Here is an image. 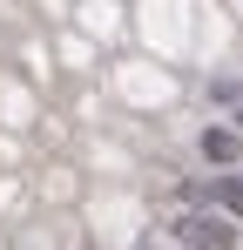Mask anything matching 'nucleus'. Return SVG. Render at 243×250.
Wrapping results in <instances>:
<instances>
[{"mask_svg":"<svg viewBox=\"0 0 243 250\" xmlns=\"http://www.w3.org/2000/svg\"><path fill=\"white\" fill-rule=\"evenodd\" d=\"M169 237H176V250H237V223L223 216V209H182L176 223H169Z\"/></svg>","mask_w":243,"mask_h":250,"instance_id":"nucleus-1","label":"nucleus"},{"mask_svg":"<svg viewBox=\"0 0 243 250\" xmlns=\"http://www.w3.org/2000/svg\"><path fill=\"white\" fill-rule=\"evenodd\" d=\"M196 203H202V209H223V216L237 223V216H243V176H237V169H223V176H209V183L196 189Z\"/></svg>","mask_w":243,"mask_h":250,"instance_id":"nucleus-2","label":"nucleus"},{"mask_svg":"<svg viewBox=\"0 0 243 250\" xmlns=\"http://www.w3.org/2000/svg\"><path fill=\"white\" fill-rule=\"evenodd\" d=\"M202 156H209L216 169H230V163L243 156V135H237L230 122H209V128H202Z\"/></svg>","mask_w":243,"mask_h":250,"instance_id":"nucleus-3","label":"nucleus"},{"mask_svg":"<svg viewBox=\"0 0 243 250\" xmlns=\"http://www.w3.org/2000/svg\"><path fill=\"white\" fill-rule=\"evenodd\" d=\"M230 128H237V135H243V108H237V115H230Z\"/></svg>","mask_w":243,"mask_h":250,"instance_id":"nucleus-4","label":"nucleus"}]
</instances>
